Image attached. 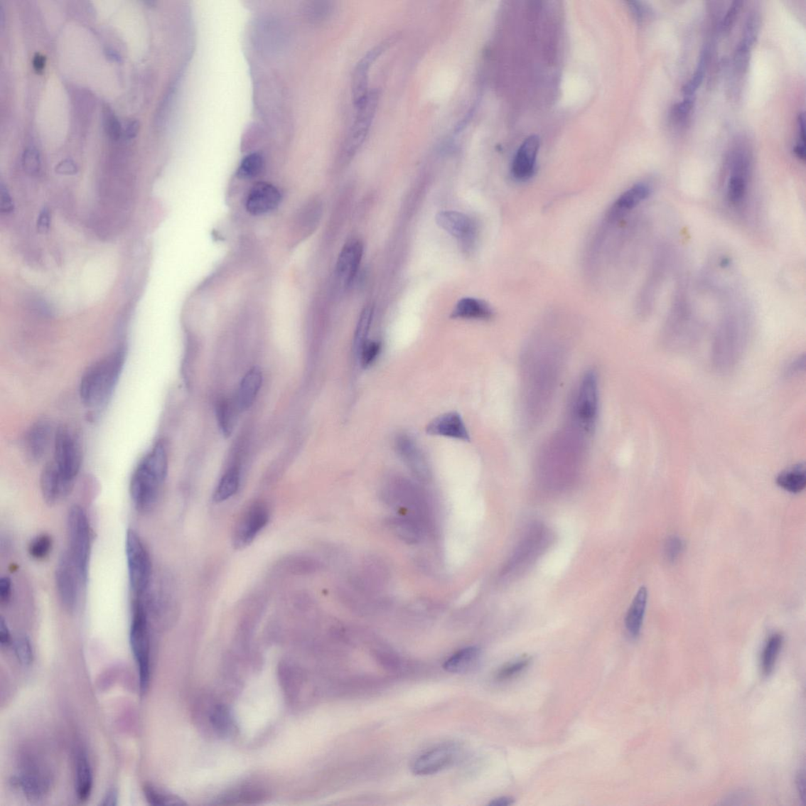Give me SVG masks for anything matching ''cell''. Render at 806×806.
I'll return each instance as SVG.
<instances>
[{
  "mask_svg": "<svg viewBox=\"0 0 806 806\" xmlns=\"http://www.w3.org/2000/svg\"><path fill=\"white\" fill-rule=\"evenodd\" d=\"M269 519L267 505L262 502L249 507L241 516L233 533V545L242 549L251 544L259 533L266 527Z\"/></svg>",
  "mask_w": 806,
  "mask_h": 806,
  "instance_id": "cell-14",
  "label": "cell"
},
{
  "mask_svg": "<svg viewBox=\"0 0 806 806\" xmlns=\"http://www.w3.org/2000/svg\"><path fill=\"white\" fill-rule=\"evenodd\" d=\"M783 638L780 634H775L768 640L762 654L761 667L765 675L771 674L783 646Z\"/></svg>",
  "mask_w": 806,
  "mask_h": 806,
  "instance_id": "cell-34",
  "label": "cell"
},
{
  "mask_svg": "<svg viewBox=\"0 0 806 806\" xmlns=\"http://www.w3.org/2000/svg\"><path fill=\"white\" fill-rule=\"evenodd\" d=\"M380 350L381 344L379 342H366L358 355L362 367L365 369L370 367L377 360Z\"/></svg>",
  "mask_w": 806,
  "mask_h": 806,
  "instance_id": "cell-40",
  "label": "cell"
},
{
  "mask_svg": "<svg viewBox=\"0 0 806 806\" xmlns=\"http://www.w3.org/2000/svg\"><path fill=\"white\" fill-rule=\"evenodd\" d=\"M168 456L165 444L157 442L137 465L129 483L131 500L145 514L156 507L166 479Z\"/></svg>",
  "mask_w": 806,
  "mask_h": 806,
  "instance_id": "cell-2",
  "label": "cell"
},
{
  "mask_svg": "<svg viewBox=\"0 0 806 806\" xmlns=\"http://www.w3.org/2000/svg\"><path fill=\"white\" fill-rule=\"evenodd\" d=\"M451 317L454 319L488 321L494 317V311L482 299L466 297L459 300Z\"/></svg>",
  "mask_w": 806,
  "mask_h": 806,
  "instance_id": "cell-26",
  "label": "cell"
},
{
  "mask_svg": "<svg viewBox=\"0 0 806 806\" xmlns=\"http://www.w3.org/2000/svg\"><path fill=\"white\" fill-rule=\"evenodd\" d=\"M55 171L60 174L72 175L77 172V167L72 160L65 159L57 165Z\"/></svg>",
  "mask_w": 806,
  "mask_h": 806,
  "instance_id": "cell-54",
  "label": "cell"
},
{
  "mask_svg": "<svg viewBox=\"0 0 806 806\" xmlns=\"http://www.w3.org/2000/svg\"><path fill=\"white\" fill-rule=\"evenodd\" d=\"M363 245L360 240H351L343 247L336 264V276L343 287L353 283L362 259Z\"/></svg>",
  "mask_w": 806,
  "mask_h": 806,
  "instance_id": "cell-22",
  "label": "cell"
},
{
  "mask_svg": "<svg viewBox=\"0 0 806 806\" xmlns=\"http://www.w3.org/2000/svg\"><path fill=\"white\" fill-rule=\"evenodd\" d=\"M685 547L684 542L677 536L667 539L664 547L665 559L670 563L676 562Z\"/></svg>",
  "mask_w": 806,
  "mask_h": 806,
  "instance_id": "cell-43",
  "label": "cell"
},
{
  "mask_svg": "<svg viewBox=\"0 0 806 806\" xmlns=\"http://www.w3.org/2000/svg\"><path fill=\"white\" fill-rule=\"evenodd\" d=\"M237 409H239L236 401L232 402L230 400L223 399L217 403L216 409L217 420L220 429L225 436H231L234 424H235Z\"/></svg>",
  "mask_w": 806,
  "mask_h": 806,
  "instance_id": "cell-33",
  "label": "cell"
},
{
  "mask_svg": "<svg viewBox=\"0 0 806 806\" xmlns=\"http://www.w3.org/2000/svg\"><path fill=\"white\" fill-rule=\"evenodd\" d=\"M598 414V383L595 371H589L582 377L571 402V416L576 427L585 435L595 431Z\"/></svg>",
  "mask_w": 806,
  "mask_h": 806,
  "instance_id": "cell-8",
  "label": "cell"
},
{
  "mask_svg": "<svg viewBox=\"0 0 806 806\" xmlns=\"http://www.w3.org/2000/svg\"><path fill=\"white\" fill-rule=\"evenodd\" d=\"M530 662L531 657H523L515 662L509 663L498 671L496 678L500 681L511 679L524 671Z\"/></svg>",
  "mask_w": 806,
  "mask_h": 806,
  "instance_id": "cell-41",
  "label": "cell"
},
{
  "mask_svg": "<svg viewBox=\"0 0 806 806\" xmlns=\"http://www.w3.org/2000/svg\"><path fill=\"white\" fill-rule=\"evenodd\" d=\"M539 149L538 136H531L526 139L512 160L511 166L512 177L520 181H525L533 177L536 172Z\"/></svg>",
  "mask_w": 806,
  "mask_h": 806,
  "instance_id": "cell-23",
  "label": "cell"
},
{
  "mask_svg": "<svg viewBox=\"0 0 806 806\" xmlns=\"http://www.w3.org/2000/svg\"><path fill=\"white\" fill-rule=\"evenodd\" d=\"M75 483L68 478L58 468L54 461L43 467L41 475V490L43 500L48 505H55L70 495Z\"/></svg>",
  "mask_w": 806,
  "mask_h": 806,
  "instance_id": "cell-16",
  "label": "cell"
},
{
  "mask_svg": "<svg viewBox=\"0 0 806 806\" xmlns=\"http://www.w3.org/2000/svg\"><path fill=\"white\" fill-rule=\"evenodd\" d=\"M648 593L645 587H641L637 592L625 618V626L628 632L634 638L638 637L641 632L645 611L648 604Z\"/></svg>",
  "mask_w": 806,
  "mask_h": 806,
  "instance_id": "cell-28",
  "label": "cell"
},
{
  "mask_svg": "<svg viewBox=\"0 0 806 806\" xmlns=\"http://www.w3.org/2000/svg\"><path fill=\"white\" fill-rule=\"evenodd\" d=\"M118 792L115 789H112L107 791L104 800L101 805L105 806H115L118 804Z\"/></svg>",
  "mask_w": 806,
  "mask_h": 806,
  "instance_id": "cell-57",
  "label": "cell"
},
{
  "mask_svg": "<svg viewBox=\"0 0 806 806\" xmlns=\"http://www.w3.org/2000/svg\"><path fill=\"white\" fill-rule=\"evenodd\" d=\"M46 58L40 53H36L33 58V65L34 70L41 72L45 69Z\"/></svg>",
  "mask_w": 806,
  "mask_h": 806,
  "instance_id": "cell-59",
  "label": "cell"
},
{
  "mask_svg": "<svg viewBox=\"0 0 806 806\" xmlns=\"http://www.w3.org/2000/svg\"><path fill=\"white\" fill-rule=\"evenodd\" d=\"M776 483L790 493H800L806 486V471L803 463L790 466L776 478Z\"/></svg>",
  "mask_w": 806,
  "mask_h": 806,
  "instance_id": "cell-30",
  "label": "cell"
},
{
  "mask_svg": "<svg viewBox=\"0 0 806 806\" xmlns=\"http://www.w3.org/2000/svg\"><path fill=\"white\" fill-rule=\"evenodd\" d=\"M126 554L131 596L144 598L150 589L152 564L140 534L134 530H129L127 533Z\"/></svg>",
  "mask_w": 806,
  "mask_h": 806,
  "instance_id": "cell-7",
  "label": "cell"
},
{
  "mask_svg": "<svg viewBox=\"0 0 806 806\" xmlns=\"http://www.w3.org/2000/svg\"><path fill=\"white\" fill-rule=\"evenodd\" d=\"M53 540L48 534H41L33 538L28 545V553L35 560L45 559L53 551Z\"/></svg>",
  "mask_w": 806,
  "mask_h": 806,
  "instance_id": "cell-36",
  "label": "cell"
},
{
  "mask_svg": "<svg viewBox=\"0 0 806 806\" xmlns=\"http://www.w3.org/2000/svg\"><path fill=\"white\" fill-rule=\"evenodd\" d=\"M480 657V650L475 647L461 649L446 659L444 669L451 673H464L471 670L478 664Z\"/></svg>",
  "mask_w": 806,
  "mask_h": 806,
  "instance_id": "cell-29",
  "label": "cell"
},
{
  "mask_svg": "<svg viewBox=\"0 0 806 806\" xmlns=\"http://www.w3.org/2000/svg\"><path fill=\"white\" fill-rule=\"evenodd\" d=\"M12 581L9 576L0 579V602L2 605H9L12 598Z\"/></svg>",
  "mask_w": 806,
  "mask_h": 806,
  "instance_id": "cell-50",
  "label": "cell"
},
{
  "mask_svg": "<svg viewBox=\"0 0 806 806\" xmlns=\"http://www.w3.org/2000/svg\"><path fill=\"white\" fill-rule=\"evenodd\" d=\"M436 222L450 235L456 237L466 251H472L478 235L474 220L458 211L444 210L436 216Z\"/></svg>",
  "mask_w": 806,
  "mask_h": 806,
  "instance_id": "cell-15",
  "label": "cell"
},
{
  "mask_svg": "<svg viewBox=\"0 0 806 806\" xmlns=\"http://www.w3.org/2000/svg\"><path fill=\"white\" fill-rule=\"evenodd\" d=\"M11 635L9 626L4 619L0 621V643L4 647H9L11 644Z\"/></svg>",
  "mask_w": 806,
  "mask_h": 806,
  "instance_id": "cell-55",
  "label": "cell"
},
{
  "mask_svg": "<svg viewBox=\"0 0 806 806\" xmlns=\"http://www.w3.org/2000/svg\"><path fill=\"white\" fill-rule=\"evenodd\" d=\"M92 772L89 760L83 753L77 761V795L80 802L89 800L92 790Z\"/></svg>",
  "mask_w": 806,
  "mask_h": 806,
  "instance_id": "cell-31",
  "label": "cell"
},
{
  "mask_svg": "<svg viewBox=\"0 0 806 806\" xmlns=\"http://www.w3.org/2000/svg\"><path fill=\"white\" fill-rule=\"evenodd\" d=\"M629 4L636 19L639 21L643 20L647 14L645 7L639 2H630Z\"/></svg>",
  "mask_w": 806,
  "mask_h": 806,
  "instance_id": "cell-58",
  "label": "cell"
},
{
  "mask_svg": "<svg viewBox=\"0 0 806 806\" xmlns=\"http://www.w3.org/2000/svg\"><path fill=\"white\" fill-rule=\"evenodd\" d=\"M742 4L743 3L741 1H734L730 6L726 16H725L722 23V29L724 32H729L730 29H731L732 26H734V25L735 24L738 14L740 11V9H741Z\"/></svg>",
  "mask_w": 806,
  "mask_h": 806,
  "instance_id": "cell-48",
  "label": "cell"
},
{
  "mask_svg": "<svg viewBox=\"0 0 806 806\" xmlns=\"http://www.w3.org/2000/svg\"><path fill=\"white\" fill-rule=\"evenodd\" d=\"M262 385V372L258 367L249 370L241 380L236 403L240 412L251 408Z\"/></svg>",
  "mask_w": 806,
  "mask_h": 806,
  "instance_id": "cell-27",
  "label": "cell"
},
{
  "mask_svg": "<svg viewBox=\"0 0 806 806\" xmlns=\"http://www.w3.org/2000/svg\"><path fill=\"white\" fill-rule=\"evenodd\" d=\"M21 163L24 171L29 175H38L41 171V159L40 154L33 149L25 150L21 158Z\"/></svg>",
  "mask_w": 806,
  "mask_h": 806,
  "instance_id": "cell-44",
  "label": "cell"
},
{
  "mask_svg": "<svg viewBox=\"0 0 806 806\" xmlns=\"http://www.w3.org/2000/svg\"><path fill=\"white\" fill-rule=\"evenodd\" d=\"M50 216L47 208L43 209L36 222V229L40 233H46L50 228Z\"/></svg>",
  "mask_w": 806,
  "mask_h": 806,
  "instance_id": "cell-53",
  "label": "cell"
},
{
  "mask_svg": "<svg viewBox=\"0 0 806 806\" xmlns=\"http://www.w3.org/2000/svg\"><path fill=\"white\" fill-rule=\"evenodd\" d=\"M751 329V316L743 306H731L718 326L713 344L712 361L717 371L730 372L741 359Z\"/></svg>",
  "mask_w": 806,
  "mask_h": 806,
  "instance_id": "cell-1",
  "label": "cell"
},
{
  "mask_svg": "<svg viewBox=\"0 0 806 806\" xmlns=\"http://www.w3.org/2000/svg\"><path fill=\"white\" fill-rule=\"evenodd\" d=\"M14 650L21 665L28 666L33 661V650L31 643L26 636H20L14 643Z\"/></svg>",
  "mask_w": 806,
  "mask_h": 806,
  "instance_id": "cell-42",
  "label": "cell"
},
{
  "mask_svg": "<svg viewBox=\"0 0 806 806\" xmlns=\"http://www.w3.org/2000/svg\"><path fill=\"white\" fill-rule=\"evenodd\" d=\"M378 101V92L371 91L362 104L355 107L357 109L355 119L344 145V153L347 158L350 159L356 155L367 137L375 119Z\"/></svg>",
  "mask_w": 806,
  "mask_h": 806,
  "instance_id": "cell-12",
  "label": "cell"
},
{
  "mask_svg": "<svg viewBox=\"0 0 806 806\" xmlns=\"http://www.w3.org/2000/svg\"><path fill=\"white\" fill-rule=\"evenodd\" d=\"M392 38L387 40L373 48L356 65L353 77V97L355 107L360 105L368 97L369 73L372 65L392 43Z\"/></svg>",
  "mask_w": 806,
  "mask_h": 806,
  "instance_id": "cell-19",
  "label": "cell"
},
{
  "mask_svg": "<svg viewBox=\"0 0 806 806\" xmlns=\"http://www.w3.org/2000/svg\"><path fill=\"white\" fill-rule=\"evenodd\" d=\"M14 208V205L9 190L5 187L4 183H1V186H0V210H1L2 214L9 215L12 213Z\"/></svg>",
  "mask_w": 806,
  "mask_h": 806,
  "instance_id": "cell-49",
  "label": "cell"
},
{
  "mask_svg": "<svg viewBox=\"0 0 806 806\" xmlns=\"http://www.w3.org/2000/svg\"><path fill=\"white\" fill-rule=\"evenodd\" d=\"M264 167V159L258 153L252 154L242 161L237 175L240 178H253L261 173Z\"/></svg>",
  "mask_w": 806,
  "mask_h": 806,
  "instance_id": "cell-37",
  "label": "cell"
},
{
  "mask_svg": "<svg viewBox=\"0 0 806 806\" xmlns=\"http://www.w3.org/2000/svg\"><path fill=\"white\" fill-rule=\"evenodd\" d=\"M124 346L95 362L87 370L80 383V397L91 409L104 407L111 399L126 362Z\"/></svg>",
  "mask_w": 806,
  "mask_h": 806,
  "instance_id": "cell-3",
  "label": "cell"
},
{
  "mask_svg": "<svg viewBox=\"0 0 806 806\" xmlns=\"http://www.w3.org/2000/svg\"><path fill=\"white\" fill-rule=\"evenodd\" d=\"M426 432L431 436L456 439L465 442H470L471 439L463 417L456 412L436 417L428 424Z\"/></svg>",
  "mask_w": 806,
  "mask_h": 806,
  "instance_id": "cell-24",
  "label": "cell"
},
{
  "mask_svg": "<svg viewBox=\"0 0 806 806\" xmlns=\"http://www.w3.org/2000/svg\"><path fill=\"white\" fill-rule=\"evenodd\" d=\"M671 248L662 245L655 256L646 284L640 299L641 313L648 314L653 308L655 300L661 291L671 262Z\"/></svg>",
  "mask_w": 806,
  "mask_h": 806,
  "instance_id": "cell-13",
  "label": "cell"
},
{
  "mask_svg": "<svg viewBox=\"0 0 806 806\" xmlns=\"http://www.w3.org/2000/svg\"><path fill=\"white\" fill-rule=\"evenodd\" d=\"M311 9L310 14L312 18L315 20H321L328 16V14L331 12L332 6L328 2H316L311 6Z\"/></svg>",
  "mask_w": 806,
  "mask_h": 806,
  "instance_id": "cell-51",
  "label": "cell"
},
{
  "mask_svg": "<svg viewBox=\"0 0 806 806\" xmlns=\"http://www.w3.org/2000/svg\"><path fill=\"white\" fill-rule=\"evenodd\" d=\"M751 161L744 151H738L731 158L730 176L724 190V199L729 206L741 209L748 197Z\"/></svg>",
  "mask_w": 806,
  "mask_h": 806,
  "instance_id": "cell-11",
  "label": "cell"
},
{
  "mask_svg": "<svg viewBox=\"0 0 806 806\" xmlns=\"http://www.w3.org/2000/svg\"><path fill=\"white\" fill-rule=\"evenodd\" d=\"M699 328L687 289L681 285L663 327V345L674 351L691 348L697 339Z\"/></svg>",
  "mask_w": 806,
  "mask_h": 806,
  "instance_id": "cell-4",
  "label": "cell"
},
{
  "mask_svg": "<svg viewBox=\"0 0 806 806\" xmlns=\"http://www.w3.org/2000/svg\"><path fill=\"white\" fill-rule=\"evenodd\" d=\"M372 317V307H365L364 310L361 313L360 318H359L354 336L353 348L355 354L357 356L359 353V351H360V350L363 347L364 344L368 341L367 337L370 333Z\"/></svg>",
  "mask_w": 806,
  "mask_h": 806,
  "instance_id": "cell-35",
  "label": "cell"
},
{
  "mask_svg": "<svg viewBox=\"0 0 806 806\" xmlns=\"http://www.w3.org/2000/svg\"><path fill=\"white\" fill-rule=\"evenodd\" d=\"M55 431L53 424L47 420L33 424L23 441L24 453L29 461L38 463L46 456L51 443L55 441Z\"/></svg>",
  "mask_w": 806,
  "mask_h": 806,
  "instance_id": "cell-18",
  "label": "cell"
},
{
  "mask_svg": "<svg viewBox=\"0 0 806 806\" xmlns=\"http://www.w3.org/2000/svg\"><path fill=\"white\" fill-rule=\"evenodd\" d=\"M707 58V51H703L697 69H696L692 77L688 80V82L683 87L684 98L694 99L695 93L698 91L703 78H704Z\"/></svg>",
  "mask_w": 806,
  "mask_h": 806,
  "instance_id": "cell-38",
  "label": "cell"
},
{
  "mask_svg": "<svg viewBox=\"0 0 806 806\" xmlns=\"http://www.w3.org/2000/svg\"><path fill=\"white\" fill-rule=\"evenodd\" d=\"M55 579L58 596L64 609L68 612L75 611L79 602L80 589L86 583L68 552L62 554L58 562Z\"/></svg>",
  "mask_w": 806,
  "mask_h": 806,
  "instance_id": "cell-10",
  "label": "cell"
},
{
  "mask_svg": "<svg viewBox=\"0 0 806 806\" xmlns=\"http://www.w3.org/2000/svg\"><path fill=\"white\" fill-rule=\"evenodd\" d=\"M395 450L401 459L417 478L423 480L430 478V470L426 456H424L414 439L402 434L394 441Z\"/></svg>",
  "mask_w": 806,
  "mask_h": 806,
  "instance_id": "cell-21",
  "label": "cell"
},
{
  "mask_svg": "<svg viewBox=\"0 0 806 806\" xmlns=\"http://www.w3.org/2000/svg\"><path fill=\"white\" fill-rule=\"evenodd\" d=\"M805 366V355L797 357L794 361L791 362L786 370V375L788 377L798 375V373L804 371Z\"/></svg>",
  "mask_w": 806,
  "mask_h": 806,
  "instance_id": "cell-52",
  "label": "cell"
},
{
  "mask_svg": "<svg viewBox=\"0 0 806 806\" xmlns=\"http://www.w3.org/2000/svg\"><path fill=\"white\" fill-rule=\"evenodd\" d=\"M55 463L65 478L75 482L82 465V448L75 431L67 426L58 427L54 441Z\"/></svg>",
  "mask_w": 806,
  "mask_h": 806,
  "instance_id": "cell-9",
  "label": "cell"
},
{
  "mask_svg": "<svg viewBox=\"0 0 806 806\" xmlns=\"http://www.w3.org/2000/svg\"><path fill=\"white\" fill-rule=\"evenodd\" d=\"M68 534L70 559L87 583L92 551V530L85 510L78 505L71 507L68 515Z\"/></svg>",
  "mask_w": 806,
  "mask_h": 806,
  "instance_id": "cell-6",
  "label": "cell"
},
{
  "mask_svg": "<svg viewBox=\"0 0 806 806\" xmlns=\"http://www.w3.org/2000/svg\"><path fill=\"white\" fill-rule=\"evenodd\" d=\"M144 795L150 804L154 805L178 803L174 798L159 792V791L154 789L152 787H144Z\"/></svg>",
  "mask_w": 806,
  "mask_h": 806,
  "instance_id": "cell-45",
  "label": "cell"
},
{
  "mask_svg": "<svg viewBox=\"0 0 806 806\" xmlns=\"http://www.w3.org/2000/svg\"><path fill=\"white\" fill-rule=\"evenodd\" d=\"M458 758L456 746L444 744L435 747L417 758L412 765V772L417 775H431L448 768Z\"/></svg>",
  "mask_w": 806,
  "mask_h": 806,
  "instance_id": "cell-17",
  "label": "cell"
},
{
  "mask_svg": "<svg viewBox=\"0 0 806 806\" xmlns=\"http://www.w3.org/2000/svg\"><path fill=\"white\" fill-rule=\"evenodd\" d=\"M794 152L795 154V156L798 158H800L802 161H805V145L797 144V145L795 146V148L794 149Z\"/></svg>",
  "mask_w": 806,
  "mask_h": 806,
  "instance_id": "cell-62",
  "label": "cell"
},
{
  "mask_svg": "<svg viewBox=\"0 0 806 806\" xmlns=\"http://www.w3.org/2000/svg\"><path fill=\"white\" fill-rule=\"evenodd\" d=\"M105 126L109 137L114 141L119 140L123 135V128L118 119L112 112L105 114Z\"/></svg>",
  "mask_w": 806,
  "mask_h": 806,
  "instance_id": "cell-47",
  "label": "cell"
},
{
  "mask_svg": "<svg viewBox=\"0 0 806 806\" xmlns=\"http://www.w3.org/2000/svg\"><path fill=\"white\" fill-rule=\"evenodd\" d=\"M138 129L139 123L136 121H129L123 128V135L127 140H131L136 136Z\"/></svg>",
  "mask_w": 806,
  "mask_h": 806,
  "instance_id": "cell-56",
  "label": "cell"
},
{
  "mask_svg": "<svg viewBox=\"0 0 806 806\" xmlns=\"http://www.w3.org/2000/svg\"><path fill=\"white\" fill-rule=\"evenodd\" d=\"M653 186L648 182H639L623 193L607 212L609 222H616L633 210L653 193Z\"/></svg>",
  "mask_w": 806,
  "mask_h": 806,
  "instance_id": "cell-20",
  "label": "cell"
},
{
  "mask_svg": "<svg viewBox=\"0 0 806 806\" xmlns=\"http://www.w3.org/2000/svg\"><path fill=\"white\" fill-rule=\"evenodd\" d=\"M515 803L514 800L509 797H502L496 798L493 802H490L489 805L492 806H509Z\"/></svg>",
  "mask_w": 806,
  "mask_h": 806,
  "instance_id": "cell-61",
  "label": "cell"
},
{
  "mask_svg": "<svg viewBox=\"0 0 806 806\" xmlns=\"http://www.w3.org/2000/svg\"><path fill=\"white\" fill-rule=\"evenodd\" d=\"M130 625V645L138 667L141 691H148L150 676V633L149 607L146 598H134L131 600Z\"/></svg>",
  "mask_w": 806,
  "mask_h": 806,
  "instance_id": "cell-5",
  "label": "cell"
},
{
  "mask_svg": "<svg viewBox=\"0 0 806 806\" xmlns=\"http://www.w3.org/2000/svg\"><path fill=\"white\" fill-rule=\"evenodd\" d=\"M694 100V99L684 98L683 102L674 107L672 112L673 120L679 123L685 122L692 112Z\"/></svg>",
  "mask_w": 806,
  "mask_h": 806,
  "instance_id": "cell-46",
  "label": "cell"
},
{
  "mask_svg": "<svg viewBox=\"0 0 806 806\" xmlns=\"http://www.w3.org/2000/svg\"><path fill=\"white\" fill-rule=\"evenodd\" d=\"M281 201V194L274 186L260 182L249 193L246 207L249 213L262 215L275 210Z\"/></svg>",
  "mask_w": 806,
  "mask_h": 806,
  "instance_id": "cell-25",
  "label": "cell"
},
{
  "mask_svg": "<svg viewBox=\"0 0 806 806\" xmlns=\"http://www.w3.org/2000/svg\"><path fill=\"white\" fill-rule=\"evenodd\" d=\"M759 25L760 21L758 14L756 13L751 14L749 17L746 19L743 40L740 42V45L751 49L758 38Z\"/></svg>",
  "mask_w": 806,
  "mask_h": 806,
  "instance_id": "cell-39",
  "label": "cell"
},
{
  "mask_svg": "<svg viewBox=\"0 0 806 806\" xmlns=\"http://www.w3.org/2000/svg\"><path fill=\"white\" fill-rule=\"evenodd\" d=\"M797 787L798 792H800V797L802 798V800L805 802V801H806L805 776L804 772H802V773H800V774L797 775Z\"/></svg>",
  "mask_w": 806,
  "mask_h": 806,
  "instance_id": "cell-60",
  "label": "cell"
},
{
  "mask_svg": "<svg viewBox=\"0 0 806 806\" xmlns=\"http://www.w3.org/2000/svg\"><path fill=\"white\" fill-rule=\"evenodd\" d=\"M240 473L237 467H232L227 471L219 481L213 500L216 503L228 500L237 493L240 487Z\"/></svg>",
  "mask_w": 806,
  "mask_h": 806,
  "instance_id": "cell-32",
  "label": "cell"
}]
</instances>
